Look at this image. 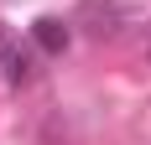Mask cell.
<instances>
[{
	"label": "cell",
	"instance_id": "obj_2",
	"mask_svg": "<svg viewBox=\"0 0 151 145\" xmlns=\"http://www.w3.org/2000/svg\"><path fill=\"white\" fill-rule=\"evenodd\" d=\"M31 62H37V57H31V47H21V42H0V72H5V83H11V88L31 83V72H37Z\"/></svg>",
	"mask_w": 151,
	"mask_h": 145
},
{
	"label": "cell",
	"instance_id": "obj_1",
	"mask_svg": "<svg viewBox=\"0 0 151 145\" xmlns=\"http://www.w3.org/2000/svg\"><path fill=\"white\" fill-rule=\"evenodd\" d=\"M68 42H73V31H68L63 16H37V21H31V47H42L47 57H63Z\"/></svg>",
	"mask_w": 151,
	"mask_h": 145
},
{
	"label": "cell",
	"instance_id": "obj_3",
	"mask_svg": "<svg viewBox=\"0 0 151 145\" xmlns=\"http://www.w3.org/2000/svg\"><path fill=\"white\" fill-rule=\"evenodd\" d=\"M0 42H5V36H0Z\"/></svg>",
	"mask_w": 151,
	"mask_h": 145
}]
</instances>
